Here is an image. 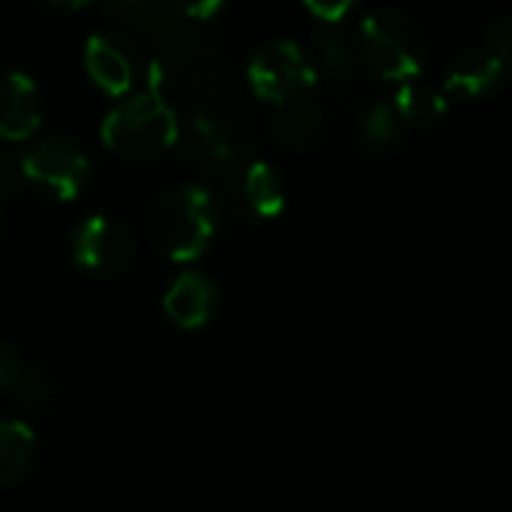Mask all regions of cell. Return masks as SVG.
<instances>
[{
	"instance_id": "16",
	"label": "cell",
	"mask_w": 512,
	"mask_h": 512,
	"mask_svg": "<svg viewBox=\"0 0 512 512\" xmlns=\"http://www.w3.org/2000/svg\"><path fill=\"white\" fill-rule=\"evenodd\" d=\"M399 132H402V120L396 114V108L390 102H378L372 111H366L363 117V135L378 144V147H390L399 141Z\"/></svg>"
},
{
	"instance_id": "23",
	"label": "cell",
	"mask_w": 512,
	"mask_h": 512,
	"mask_svg": "<svg viewBox=\"0 0 512 512\" xmlns=\"http://www.w3.org/2000/svg\"><path fill=\"white\" fill-rule=\"evenodd\" d=\"M48 3H57V6H87L93 0H48Z\"/></svg>"
},
{
	"instance_id": "11",
	"label": "cell",
	"mask_w": 512,
	"mask_h": 512,
	"mask_svg": "<svg viewBox=\"0 0 512 512\" xmlns=\"http://www.w3.org/2000/svg\"><path fill=\"white\" fill-rule=\"evenodd\" d=\"M165 315L183 327V330H198L204 327L213 312H216V288L207 276L201 273H183L180 279L171 282V288L165 291Z\"/></svg>"
},
{
	"instance_id": "4",
	"label": "cell",
	"mask_w": 512,
	"mask_h": 512,
	"mask_svg": "<svg viewBox=\"0 0 512 512\" xmlns=\"http://www.w3.org/2000/svg\"><path fill=\"white\" fill-rule=\"evenodd\" d=\"M249 84L264 102L297 105L318 84V69L300 45L276 39L261 45L249 60Z\"/></svg>"
},
{
	"instance_id": "2",
	"label": "cell",
	"mask_w": 512,
	"mask_h": 512,
	"mask_svg": "<svg viewBox=\"0 0 512 512\" xmlns=\"http://www.w3.org/2000/svg\"><path fill=\"white\" fill-rule=\"evenodd\" d=\"M150 234L171 261L201 258L216 234V204L201 186H177L162 192L150 207Z\"/></svg>"
},
{
	"instance_id": "18",
	"label": "cell",
	"mask_w": 512,
	"mask_h": 512,
	"mask_svg": "<svg viewBox=\"0 0 512 512\" xmlns=\"http://www.w3.org/2000/svg\"><path fill=\"white\" fill-rule=\"evenodd\" d=\"M510 45H512V27L507 18H498V21H492L489 24V30H486V51H492L495 57H501V60H507V54H510Z\"/></svg>"
},
{
	"instance_id": "15",
	"label": "cell",
	"mask_w": 512,
	"mask_h": 512,
	"mask_svg": "<svg viewBox=\"0 0 512 512\" xmlns=\"http://www.w3.org/2000/svg\"><path fill=\"white\" fill-rule=\"evenodd\" d=\"M321 111L315 105H291L288 111L279 114V120L273 123L276 135L285 141V144H309L321 135Z\"/></svg>"
},
{
	"instance_id": "12",
	"label": "cell",
	"mask_w": 512,
	"mask_h": 512,
	"mask_svg": "<svg viewBox=\"0 0 512 512\" xmlns=\"http://www.w3.org/2000/svg\"><path fill=\"white\" fill-rule=\"evenodd\" d=\"M186 147H189L192 159H198L204 165H222L234 153V144H231L228 129L216 117H210V114H195L189 120Z\"/></svg>"
},
{
	"instance_id": "20",
	"label": "cell",
	"mask_w": 512,
	"mask_h": 512,
	"mask_svg": "<svg viewBox=\"0 0 512 512\" xmlns=\"http://www.w3.org/2000/svg\"><path fill=\"white\" fill-rule=\"evenodd\" d=\"M21 162L18 159H12L9 153H0V204L18 189V183H21Z\"/></svg>"
},
{
	"instance_id": "13",
	"label": "cell",
	"mask_w": 512,
	"mask_h": 512,
	"mask_svg": "<svg viewBox=\"0 0 512 512\" xmlns=\"http://www.w3.org/2000/svg\"><path fill=\"white\" fill-rule=\"evenodd\" d=\"M33 465V432L24 423H0V486L18 483Z\"/></svg>"
},
{
	"instance_id": "3",
	"label": "cell",
	"mask_w": 512,
	"mask_h": 512,
	"mask_svg": "<svg viewBox=\"0 0 512 512\" xmlns=\"http://www.w3.org/2000/svg\"><path fill=\"white\" fill-rule=\"evenodd\" d=\"M360 54L381 78L414 81L426 63V39L402 12H372L360 21Z\"/></svg>"
},
{
	"instance_id": "9",
	"label": "cell",
	"mask_w": 512,
	"mask_h": 512,
	"mask_svg": "<svg viewBox=\"0 0 512 512\" xmlns=\"http://www.w3.org/2000/svg\"><path fill=\"white\" fill-rule=\"evenodd\" d=\"M84 63L99 90L111 96H123L135 81V60L126 45L111 33H93L84 45Z\"/></svg>"
},
{
	"instance_id": "17",
	"label": "cell",
	"mask_w": 512,
	"mask_h": 512,
	"mask_svg": "<svg viewBox=\"0 0 512 512\" xmlns=\"http://www.w3.org/2000/svg\"><path fill=\"white\" fill-rule=\"evenodd\" d=\"M315 54H318V63H321V69H324L327 78H336L339 81V78L348 75L351 54H348V45L336 33H330V30L315 33Z\"/></svg>"
},
{
	"instance_id": "19",
	"label": "cell",
	"mask_w": 512,
	"mask_h": 512,
	"mask_svg": "<svg viewBox=\"0 0 512 512\" xmlns=\"http://www.w3.org/2000/svg\"><path fill=\"white\" fill-rule=\"evenodd\" d=\"M306 3V9L318 18V21H339V18H345L351 9H354V3L357 0H303Z\"/></svg>"
},
{
	"instance_id": "22",
	"label": "cell",
	"mask_w": 512,
	"mask_h": 512,
	"mask_svg": "<svg viewBox=\"0 0 512 512\" xmlns=\"http://www.w3.org/2000/svg\"><path fill=\"white\" fill-rule=\"evenodd\" d=\"M21 369H24V366L18 363L15 351H9L6 345H0V390L15 387V381H18Z\"/></svg>"
},
{
	"instance_id": "5",
	"label": "cell",
	"mask_w": 512,
	"mask_h": 512,
	"mask_svg": "<svg viewBox=\"0 0 512 512\" xmlns=\"http://www.w3.org/2000/svg\"><path fill=\"white\" fill-rule=\"evenodd\" d=\"M21 174L36 186H42L45 192H51L54 198L72 201L81 195L87 183L90 162L84 150L69 138H42L24 153Z\"/></svg>"
},
{
	"instance_id": "21",
	"label": "cell",
	"mask_w": 512,
	"mask_h": 512,
	"mask_svg": "<svg viewBox=\"0 0 512 512\" xmlns=\"http://www.w3.org/2000/svg\"><path fill=\"white\" fill-rule=\"evenodd\" d=\"M174 3L183 9V15H189L195 21H207L225 6V0H174Z\"/></svg>"
},
{
	"instance_id": "6",
	"label": "cell",
	"mask_w": 512,
	"mask_h": 512,
	"mask_svg": "<svg viewBox=\"0 0 512 512\" xmlns=\"http://www.w3.org/2000/svg\"><path fill=\"white\" fill-rule=\"evenodd\" d=\"M132 234L111 216H87L72 240L75 264L96 276H114L132 261Z\"/></svg>"
},
{
	"instance_id": "8",
	"label": "cell",
	"mask_w": 512,
	"mask_h": 512,
	"mask_svg": "<svg viewBox=\"0 0 512 512\" xmlns=\"http://www.w3.org/2000/svg\"><path fill=\"white\" fill-rule=\"evenodd\" d=\"M42 120L39 87L24 72H9L0 78V138L24 141L36 132Z\"/></svg>"
},
{
	"instance_id": "10",
	"label": "cell",
	"mask_w": 512,
	"mask_h": 512,
	"mask_svg": "<svg viewBox=\"0 0 512 512\" xmlns=\"http://www.w3.org/2000/svg\"><path fill=\"white\" fill-rule=\"evenodd\" d=\"M504 63L501 57H495L486 48H471L462 51L450 60L447 75H444V90L462 99H483L489 93H495V87L501 84L504 75Z\"/></svg>"
},
{
	"instance_id": "1",
	"label": "cell",
	"mask_w": 512,
	"mask_h": 512,
	"mask_svg": "<svg viewBox=\"0 0 512 512\" xmlns=\"http://www.w3.org/2000/svg\"><path fill=\"white\" fill-rule=\"evenodd\" d=\"M180 138L177 111L150 75V90L123 99L102 120V141L123 159H153Z\"/></svg>"
},
{
	"instance_id": "7",
	"label": "cell",
	"mask_w": 512,
	"mask_h": 512,
	"mask_svg": "<svg viewBox=\"0 0 512 512\" xmlns=\"http://www.w3.org/2000/svg\"><path fill=\"white\" fill-rule=\"evenodd\" d=\"M225 207L240 219H273L285 207L279 174L267 162H249L228 174Z\"/></svg>"
},
{
	"instance_id": "14",
	"label": "cell",
	"mask_w": 512,
	"mask_h": 512,
	"mask_svg": "<svg viewBox=\"0 0 512 512\" xmlns=\"http://www.w3.org/2000/svg\"><path fill=\"white\" fill-rule=\"evenodd\" d=\"M399 120L405 123H414V126H432L444 117L447 111V99L444 93L426 87V84H417V81H405L396 93V102H393Z\"/></svg>"
}]
</instances>
